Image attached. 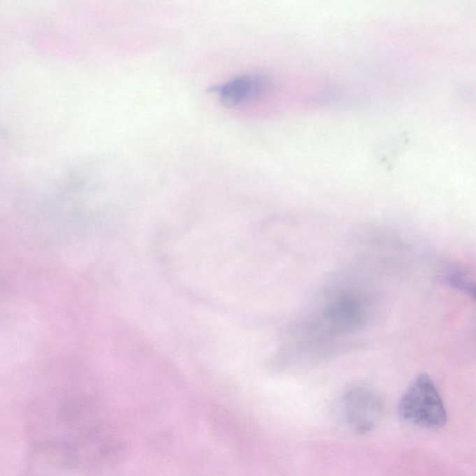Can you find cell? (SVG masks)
Masks as SVG:
<instances>
[{
	"label": "cell",
	"instance_id": "obj_1",
	"mask_svg": "<svg viewBox=\"0 0 476 476\" xmlns=\"http://www.w3.org/2000/svg\"><path fill=\"white\" fill-rule=\"evenodd\" d=\"M373 301L367 292L343 287L326 293L310 315L301 331L308 347H322L332 340L345 339L360 332L373 317Z\"/></svg>",
	"mask_w": 476,
	"mask_h": 476
},
{
	"label": "cell",
	"instance_id": "obj_2",
	"mask_svg": "<svg viewBox=\"0 0 476 476\" xmlns=\"http://www.w3.org/2000/svg\"><path fill=\"white\" fill-rule=\"evenodd\" d=\"M398 413L408 424L421 429H441L447 422L443 399L427 374L417 376L408 386L400 399Z\"/></svg>",
	"mask_w": 476,
	"mask_h": 476
},
{
	"label": "cell",
	"instance_id": "obj_3",
	"mask_svg": "<svg viewBox=\"0 0 476 476\" xmlns=\"http://www.w3.org/2000/svg\"><path fill=\"white\" fill-rule=\"evenodd\" d=\"M342 410L349 428L359 435H366L381 424L384 404L375 389L366 384H356L343 394Z\"/></svg>",
	"mask_w": 476,
	"mask_h": 476
},
{
	"label": "cell",
	"instance_id": "obj_4",
	"mask_svg": "<svg viewBox=\"0 0 476 476\" xmlns=\"http://www.w3.org/2000/svg\"><path fill=\"white\" fill-rule=\"evenodd\" d=\"M272 88L268 77L259 73L236 75L214 87L212 92L228 108H238L264 97Z\"/></svg>",
	"mask_w": 476,
	"mask_h": 476
},
{
	"label": "cell",
	"instance_id": "obj_5",
	"mask_svg": "<svg viewBox=\"0 0 476 476\" xmlns=\"http://www.w3.org/2000/svg\"><path fill=\"white\" fill-rule=\"evenodd\" d=\"M446 280L449 285L475 297V284L468 274L461 269H452L447 273Z\"/></svg>",
	"mask_w": 476,
	"mask_h": 476
}]
</instances>
